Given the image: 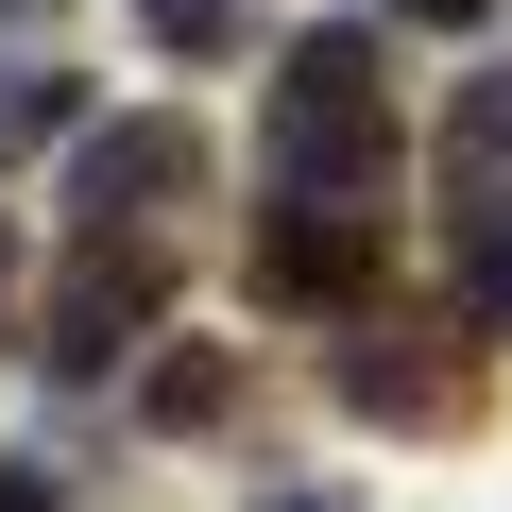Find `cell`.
I'll use <instances>...</instances> for the list:
<instances>
[{"label": "cell", "mask_w": 512, "mask_h": 512, "mask_svg": "<svg viewBox=\"0 0 512 512\" xmlns=\"http://www.w3.org/2000/svg\"><path fill=\"white\" fill-rule=\"evenodd\" d=\"M376 171H393V86H376V52H359V35H308V52L274 69V188H291V205H376Z\"/></svg>", "instance_id": "obj_1"}, {"label": "cell", "mask_w": 512, "mask_h": 512, "mask_svg": "<svg viewBox=\"0 0 512 512\" xmlns=\"http://www.w3.org/2000/svg\"><path fill=\"white\" fill-rule=\"evenodd\" d=\"M188 188H205V120H103V137H69V222L86 239H154Z\"/></svg>", "instance_id": "obj_2"}, {"label": "cell", "mask_w": 512, "mask_h": 512, "mask_svg": "<svg viewBox=\"0 0 512 512\" xmlns=\"http://www.w3.org/2000/svg\"><path fill=\"white\" fill-rule=\"evenodd\" d=\"M342 410L359 427H461L478 410V359H461V325H342Z\"/></svg>", "instance_id": "obj_3"}, {"label": "cell", "mask_w": 512, "mask_h": 512, "mask_svg": "<svg viewBox=\"0 0 512 512\" xmlns=\"http://www.w3.org/2000/svg\"><path fill=\"white\" fill-rule=\"evenodd\" d=\"M154 291H171V239H69V291H52V359H69V376H103V359L154 325Z\"/></svg>", "instance_id": "obj_4"}, {"label": "cell", "mask_w": 512, "mask_h": 512, "mask_svg": "<svg viewBox=\"0 0 512 512\" xmlns=\"http://www.w3.org/2000/svg\"><path fill=\"white\" fill-rule=\"evenodd\" d=\"M239 274H256V308H342V291H376V205H274Z\"/></svg>", "instance_id": "obj_5"}, {"label": "cell", "mask_w": 512, "mask_h": 512, "mask_svg": "<svg viewBox=\"0 0 512 512\" xmlns=\"http://www.w3.org/2000/svg\"><path fill=\"white\" fill-rule=\"evenodd\" d=\"M444 188H461V222L512 205V69H478V86L444 103Z\"/></svg>", "instance_id": "obj_6"}, {"label": "cell", "mask_w": 512, "mask_h": 512, "mask_svg": "<svg viewBox=\"0 0 512 512\" xmlns=\"http://www.w3.org/2000/svg\"><path fill=\"white\" fill-rule=\"evenodd\" d=\"M222 410H239V359H205V342L154 359V427H222Z\"/></svg>", "instance_id": "obj_7"}, {"label": "cell", "mask_w": 512, "mask_h": 512, "mask_svg": "<svg viewBox=\"0 0 512 512\" xmlns=\"http://www.w3.org/2000/svg\"><path fill=\"white\" fill-rule=\"evenodd\" d=\"M137 35H154V52H239L256 0H137Z\"/></svg>", "instance_id": "obj_8"}, {"label": "cell", "mask_w": 512, "mask_h": 512, "mask_svg": "<svg viewBox=\"0 0 512 512\" xmlns=\"http://www.w3.org/2000/svg\"><path fill=\"white\" fill-rule=\"evenodd\" d=\"M69 120V69H35V52H0V154H35Z\"/></svg>", "instance_id": "obj_9"}, {"label": "cell", "mask_w": 512, "mask_h": 512, "mask_svg": "<svg viewBox=\"0 0 512 512\" xmlns=\"http://www.w3.org/2000/svg\"><path fill=\"white\" fill-rule=\"evenodd\" d=\"M461 308H478V325H512V205H495V222H461Z\"/></svg>", "instance_id": "obj_10"}, {"label": "cell", "mask_w": 512, "mask_h": 512, "mask_svg": "<svg viewBox=\"0 0 512 512\" xmlns=\"http://www.w3.org/2000/svg\"><path fill=\"white\" fill-rule=\"evenodd\" d=\"M0 512H52V478H35V461H0Z\"/></svg>", "instance_id": "obj_11"}, {"label": "cell", "mask_w": 512, "mask_h": 512, "mask_svg": "<svg viewBox=\"0 0 512 512\" xmlns=\"http://www.w3.org/2000/svg\"><path fill=\"white\" fill-rule=\"evenodd\" d=\"M376 18H495V0H376Z\"/></svg>", "instance_id": "obj_12"}, {"label": "cell", "mask_w": 512, "mask_h": 512, "mask_svg": "<svg viewBox=\"0 0 512 512\" xmlns=\"http://www.w3.org/2000/svg\"><path fill=\"white\" fill-rule=\"evenodd\" d=\"M256 512H342V495H256Z\"/></svg>", "instance_id": "obj_13"}, {"label": "cell", "mask_w": 512, "mask_h": 512, "mask_svg": "<svg viewBox=\"0 0 512 512\" xmlns=\"http://www.w3.org/2000/svg\"><path fill=\"white\" fill-rule=\"evenodd\" d=\"M0 274H18V256H0Z\"/></svg>", "instance_id": "obj_14"}]
</instances>
